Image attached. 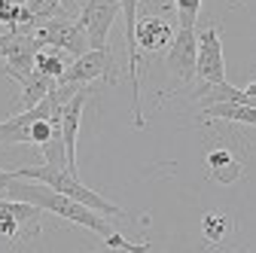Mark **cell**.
<instances>
[{
  "label": "cell",
  "mask_w": 256,
  "mask_h": 253,
  "mask_svg": "<svg viewBox=\"0 0 256 253\" xmlns=\"http://www.w3.org/2000/svg\"><path fill=\"white\" fill-rule=\"evenodd\" d=\"M174 10H177L180 28H196L198 12H202V0H174Z\"/></svg>",
  "instance_id": "cell-19"
},
{
  "label": "cell",
  "mask_w": 256,
  "mask_h": 253,
  "mask_svg": "<svg viewBox=\"0 0 256 253\" xmlns=\"http://www.w3.org/2000/svg\"><path fill=\"white\" fill-rule=\"evenodd\" d=\"M40 220H43V208L22 202V198H6L0 192V238H6V241L37 238Z\"/></svg>",
  "instance_id": "cell-5"
},
{
  "label": "cell",
  "mask_w": 256,
  "mask_h": 253,
  "mask_svg": "<svg viewBox=\"0 0 256 253\" xmlns=\"http://www.w3.org/2000/svg\"><path fill=\"white\" fill-rule=\"evenodd\" d=\"M24 10L30 12V18H34V22H43V18H68L64 0H24Z\"/></svg>",
  "instance_id": "cell-18"
},
{
  "label": "cell",
  "mask_w": 256,
  "mask_h": 253,
  "mask_svg": "<svg viewBox=\"0 0 256 253\" xmlns=\"http://www.w3.org/2000/svg\"><path fill=\"white\" fill-rule=\"evenodd\" d=\"M177 30L171 28V22L158 18V16H146L134 24V43L138 52H165L171 46Z\"/></svg>",
  "instance_id": "cell-12"
},
{
  "label": "cell",
  "mask_w": 256,
  "mask_h": 253,
  "mask_svg": "<svg viewBox=\"0 0 256 253\" xmlns=\"http://www.w3.org/2000/svg\"><path fill=\"white\" fill-rule=\"evenodd\" d=\"M55 88V82L49 80V76H43V74H30L24 82H22V94L16 98V113H22V110H30V107H37L46 94Z\"/></svg>",
  "instance_id": "cell-15"
},
{
  "label": "cell",
  "mask_w": 256,
  "mask_h": 253,
  "mask_svg": "<svg viewBox=\"0 0 256 253\" xmlns=\"http://www.w3.org/2000/svg\"><path fill=\"white\" fill-rule=\"evenodd\" d=\"M125 12V58H128V80H132V119L134 128H146V119L140 110V52L134 43V24H138V4L140 0H119Z\"/></svg>",
  "instance_id": "cell-7"
},
{
  "label": "cell",
  "mask_w": 256,
  "mask_h": 253,
  "mask_svg": "<svg viewBox=\"0 0 256 253\" xmlns=\"http://www.w3.org/2000/svg\"><path fill=\"white\" fill-rule=\"evenodd\" d=\"M6 198H22V202H30V204H37L43 210H52L58 214L61 220H68V223H76L94 235H101L104 241L110 235H116V229L110 226V220L98 210H92L86 208L82 202L70 198V196H64V192H55V189H49L46 183H37V180H22V177H12V183L6 186Z\"/></svg>",
  "instance_id": "cell-1"
},
{
  "label": "cell",
  "mask_w": 256,
  "mask_h": 253,
  "mask_svg": "<svg viewBox=\"0 0 256 253\" xmlns=\"http://www.w3.org/2000/svg\"><path fill=\"white\" fill-rule=\"evenodd\" d=\"M40 43L34 40V34H24V30L10 28L4 37H0V58H4L6 76H12L18 86L34 74V55H37Z\"/></svg>",
  "instance_id": "cell-6"
},
{
  "label": "cell",
  "mask_w": 256,
  "mask_h": 253,
  "mask_svg": "<svg viewBox=\"0 0 256 253\" xmlns=\"http://www.w3.org/2000/svg\"><path fill=\"white\" fill-rule=\"evenodd\" d=\"M202 113H204V119H222V122H238V125H253L256 128V107H250V104H232V101L204 104Z\"/></svg>",
  "instance_id": "cell-14"
},
{
  "label": "cell",
  "mask_w": 256,
  "mask_h": 253,
  "mask_svg": "<svg viewBox=\"0 0 256 253\" xmlns=\"http://www.w3.org/2000/svg\"><path fill=\"white\" fill-rule=\"evenodd\" d=\"M34 40L40 46H52V49H61L74 58H80L82 52H88V37L80 22L74 18H43L34 24Z\"/></svg>",
  "instance_id": "cell-4"
},
{
  "label": "cell",
  "mask_w": 256,
  "mask_h": 253,
  "mask_svg": "<svg viewBox=\"0 0 256 253\" xmlns=\"http://www.w3.org/2000/svg\"><path fill=\"white\" fill-rule=\"evenodd\" d=\"M12 177H16L12 171H0V192H6V186L12 183Z\"/></svg>",
  "instance_id": "cell-20"
},
{
  "label": "cell",
  "mask_w": 256,
  "mask_h": 253,
  "mask_svg": "<svg viewBox=\"0 0 256 253\" xmlns=\"http://www.w3.org/2000/svg\"><path fill=\"white\" fill-rule=\"evenodd\" d=\"M196 61H198V34H196V28H177L171 46L165 49L168 74L180 86H189L192 80H198L196 76Z\"/></svg>",
  "instance_id": "cell-8"
},
{
  "label": "cell",
  "mask_w": 256,
  "mask_h": 253,
  "mask_svg": "<svg viewBox=\"0 0 256 253\" xmlns=\"http://www.w3.org/2000/svg\"><path fill=\"white\" fill-rule=\"evenodd\" d=\"M88 101V88L82 86L76 94H70L61 107L58 116V128H61V144H64V165L70 174H76V138H80V122H82V110Z\"/></svg>",
  "instance_id": "cell-11"
},
{
  "label": "cell",
  "mask_w": 256,
  "mask_h": 253,
  "mask_svg": "<svg viewBox=\"0 0 256 253\" xmlns=\"http://www.w3.org/2000/svg\"><path fill=\"white\" fill-rule=\"evenodd\" d=\"M116 76H119V68H116V58H113V52L107 46V49H88L80 58H74L58 82H68V86H80L82 88L88 82L104 80L107 86H113Z\"/></svg>",
  "instance_id": "cell-3"
},
{
  "label": "cell",
  "mask_w": 256,
  "mask_h": 253,
  "mask_svg": "<svg viewBox=\"0 0 256 253\" xmlns=\"http://www.w3.org/2000/svg\"><path fill=\"white\" fill-rule=\"evenodd\" d=\"M16 177L22 180H37V183H46L49 189H55V192H64V196H70L76 202H82L86 208L92 210H98L104 216H125L122 208H116L113 202H107L101 192H94V189H88L86 183H80V174H70L64 165H24V168H16L12 171Z\"/></svg>",
  "instance_id": "cell-2"
},
{
  "label": "cell",
  "mask_w": 256,
  "mask_h": 253,
  "mask_svg": "<svg viewBox=\"0 0 256 253\" xmlns=\"http://www.w3.org/2000/svg\"><path fill=\"white\" fill-rule=\"evenodd\" d=\"M76 4H82V0H76Z\"/></svg>",
  "instance_id": "cell-22"
},
{
  "label": "cell",
  "mask_w": 256,
  "mask_h": 253,
  "mask_svg": "<svg viewBox=\"0 0 256 253\" xmlns=\"http://www.w3.org/2000/svg\"><path fill=\"white\" fill-rule=\"evenodd\" d=\"M204 165H208V177L220 186H232L244 177V162L226 146H214L204 156Z\"/></svg>",
  "instance_id": "cell-13"
},
{
  "label": "cell",
  "mask_w": 256,
  "mask_h": 253,
  "mask_svg": "<svg viewBox=\"0 0 256 253\" xmlns=\"http://www.w3.org/2000/svg\"><path fill=\"white\" fill-rule=\"evenodd\" d=\"M34 70L49 76L52 82H58L64 76V70H68V64H64V52L52 49V46H40L37 55H34Z\"/></svg>",
  "instance_id": "cell-17"
},
{
  "label": "cell",
  "mask_w": 256,
  "mask_h": 253,
  "mask_svg": "<svg viewBox=\"0 0 256 253\" xmlns=\"http://www.w3.org/2000/svg\"><path fill=\"white\" fill-rule=\"evenodd\" d=\"M122 12L119 0H82L80 4V24L88 37L92 49H107V37H110V28L113 18Z\"/></svg>",
  "instance_id": "cell-9"
},
{
  "label": "cell",
  "mask_w": 256,
  "mask_h": 253,
  "mask_svg": "<svg viewBox=\"0 0 256 253\" xmlns=\"http://www.w3.org/2000/svg\"><path fill=\"white\" fill-rule=\"evenodd\" d=\"M244 94H247V101H250V104H253V107H256V80H253V82H247V86H244Z\"/></svg>",
  "instance_id": "cell-21"
},
{
  "label": "cell",
  "mask_w": 256,
  "mask_h": 253,
  "mask_svg": "<svg viewBox=\"0 0 256 253\" xmlns=\"http://www.w3.org/2000/svg\"><path fill=\"white\" fill-rule=\"evenodd\" d=\"M196 76L204 86L226 82V58H222V40H220V28L210 22L202 28L198 34V61H196Z\"/></svg>",
  "instance_id": "cell-10"
},
{
  "label": "cell",
  "mask_w": 256,
  "mask_h": 253,
  "mask_svg": "<svg viewBox=\"0 0 256 253\" xmlns=\"http://www.w3.org/2000/svg\"><path fill=\"white\" fill-rule=\"evenodd\" d=\"M235 232V220L229 214H222V210H210L202 216V235L204 241L210 244H222V241H229Z\"/></svg>",
  "instance_id": "cell-16"
}]
</instances>
